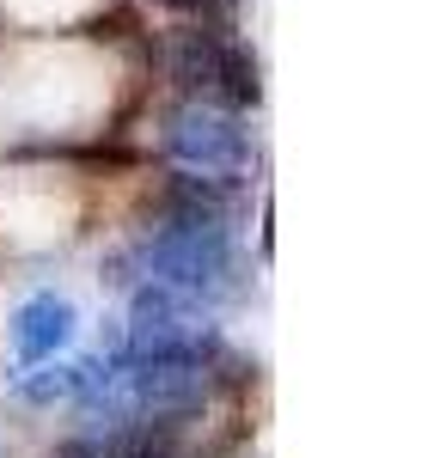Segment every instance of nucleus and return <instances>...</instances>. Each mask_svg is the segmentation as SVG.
Listing matches in <instances>:
<instances>
[{
    "label": "nucleus",
    "instance_id": "1",
    "mask_svg": "<svg viewBox=\"0 0 440 458\" xmlns=\"http://www.w3.org/2000/svg\"><path fill=\"white\" fill-rule=\"evenodd\" d=\"M215 196L220 190H208V183H190V208L172 214L165 226H153L135 245V276L141 282L172 287L196 306H220V300L245 293V257L233 245V226L220 220Z\"/></svg>",
    "mask_w": 440,
    "mask_h": 458
},
{
    "label": "nucleus",
    "instance_id": "2",
    "mask_svg": "<svg viewBox=\"0 0 440 458\" xmlns=\"http://www.w3.org/2000/svg\"><path fill=\"white\" fill-rule=\"evenodd\" d=\"M165 159H172L190 183L233 190L239 177L251 172V129L239 123V110L183 98V105L165 116Z\"/></svg>",
    "mask_w": 440,
    "mask_h": 458
},
{
    "label": "nucleus",
    "instance_id": "4",
    "mask_svg": "<svg viewBox=\"0 0 440 458\" xmlns=\"http://www.w3.org/2000/svg\"><path fill=\"white\" fill-rule=\"evenodd\" d=\"M123 354H172V360H215L220 336L215 324L202 318L196 300H183L159 282L135 287V306H129V343Z\"/></svg>",
    "mask_w": 440,
    "mask_h": 458
},
{
    "label": "nucleus",
    "instance_id": "6",
    "mask_svg": "<svg viewBox=\"0 0 440 458\" xmlns=\"http://www.w3.org/2000/svg\"><path fill=\"white\" fill-rule=\"evenodd\" d=\"M105 367H110V360H62V367H55V360H43V373H31L19 391H25L31 403H68V397L86 403L92 391L105 386Z\"/></svg>",
    "mask_w": 440,
    "mask_h": 458
},
{
    "label": "nucleus",
    "instance_id": "5",
    "mask_svg": "<svg viewBox=\"0 0 440 458\" xmlns=\"http://www.w3.org/2000/svg\"><path fill=\"white\" fill-rule=\"evenodd\" d=\"M73 330H80L73 300H62V293L25 300V306L13 312V367L31 373V367H43V360H55V354L73 343Z\"/></svg>",
    "mask_w": 440,
    "mask_h": 458
},
{
    "label": "nucleus",
    "instance_id": "7",
    "mask_svg": "<svg viewBox=\"0 0 440 458\" xmlns=\"http://www.w3.org/2000/svg\"><path fill=\"white\" fill-rule=\"evenodd\" d=\"M159 6H172L196 25H233V13H239V0H159Z\"/></svg>",
    "mask_w": 440,
    "mask_h": 458
},
{
    "label": "nucleus",
    "instance_id": "3",
    "mask_svg": "<svg viewBox=\"0 0 440 458\" xmlns=\"http://www.w3.org/2000/svg\"><path fill=\"white\" fill-rule=\"evenodd\" d=\"M165 73L202 105H226V110L257 105V62L245 55L239 37H226V25L190 19L178 31H165Z\"/></svg>",
    "mask_w": 440,
    "mask_h": 458
}]
</instances>
